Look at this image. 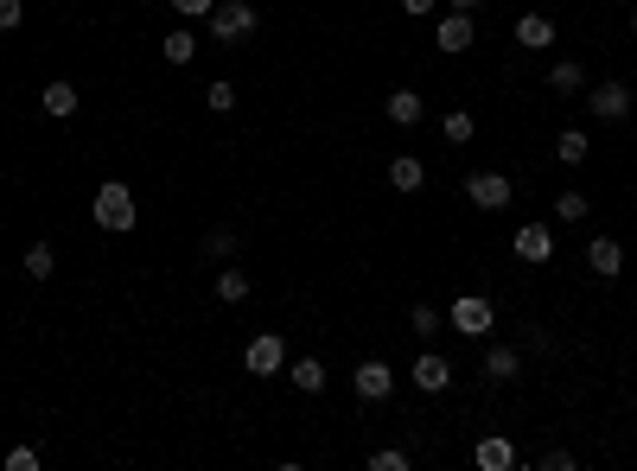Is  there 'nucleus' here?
<instances>
[{"instance_id":"obj_1","label":"nucleus","mask_w":637,"mask_h":471,"mask_svg":"<svg viewBox=\"0 0 637 471\" xmlns=\"http://www.w3.org/2000/svg\"><path fill=\"white\" fill-rule=\"evenodd\" d=\"M96 223L109 236H128V230H141V204H134V191H128V179H102L96 185Z\"/></svg>"},{"instance_id":"obj_2","label":"nucleus","mask_w":637,"mask_h":471,"mask_svg":"<svg viewBox=\"0 0 637 471\" xmlns=\"http://www.w3.org/2000/svg\"><path fill=\"white\" fill-rule=\"evenodd\" d=\"M204 26H211L217 45H243V39H255V26H262V20H255L249 0H223V7L204 13Z\"/></svg>"},{"instance_id":"obj_3","label":"nucleus","mask_w":637,"mask_h":471,"mask_svg":"<svg viewBox=\"0 0 637 471\" xmlns=\"http://www.w3.org/2000/svg\"><path fill=\"white\" fill-rule=\"evenodd\" d=\"M446 325H453L466 344H472V338H491V331H497V306L485 300V293H459L453 312H446Z\"/></svg>"},{"instance_id":"obj_4","label":"nucleus","mask_w":637,"mask_h":471,"mask_svg":"<svg viewBox=\"0 0 637 471\" xmlns=\"http://www.w3.org/2000/svg\"><path fill=\"white\" fill-rule=\"evenodd\" d=\"M243 370H249V376H281V370H287V344H281V331H262V338H249Z\"/></svg>"},{"instance_id":"obj_5","label":"nucleus","mask_w":637,"mask_h":471,"mask_svg":"<svg viewBox=\"0 0 637 471\" xmlns=\"http://www.w3.org/2000/svg\"><path fill=\"white\" fill-rule=\"evenodd\" d=\"M587 109H593V121H625V115H631V83H618V77L593 83V90H587Z\"/></svg>"},{"instance_id":"obj_6","label":"nucleus","mask_w":637,"mask_h":471,"mask_svg":"<svg viewBox=\"0 0 637 471\" xmlns=\"http://www.w3.org/2000/svg\"><path fill=\"white\" fill-rule=\"evenodd\" d=\"M466 198L478 204V211H504V204L516 198V185L504 179V172H466Z\"/></svg>"},{"instance_id":"obj_7","label":"nucleus","mask_w":637,"mask_h":471,"mask_svg":"<svg viewBox=\"0 0 637 471\" xmlns=\"http://www.w3.org/2000/svg\"><path fill=\"white\" fill-rule=\"evenodd\" d=\"M351 389H357V401H364V408H370V401H389L395 370H389L383 357H364V363H357V376H351Z\"/></svg>"},{"instance_id":"obj_8","label":"nucleus","mask_w":637,"mask_h":471,"mask_svg":"<svg viewBox=\"0 0 637 471\" xmlns=\"http://www.w3.org/2000/svg\"><path fill=\"white\" fill-rule=\"evenodd\" d=\"M408 382H415L421 395H446V389H453V363H446L440 351H421L415 370H408Z\"/></svg>"},{"instance_id":"obj_9","label":"nucleus","mask_w":637,"mask_h":471,"mask_svg":"<svg viewBox=\"0 0 637 471\" xmlns=\"http://www.w3.org/2000/svg\"><path fill=\"white\" fill-rule=\"evenodd\" d=\"M472 39H478V20H472V13H446V20L434 26V45L446 51V58H459V51H472Z\"/></svg>"},{"instance_id":"obj_10","label":"nucleus","mask_w":637,"mask_h":471,"mask_svg":"<svg viewBox=\"0 0 637 471\" xmlns=\"http://www.w3.org/2000/svg\"><path fill=\"white\" fill-rule=\"evenodd\" d=\"M548 255H555V230H548V223H523V230H516V261L542 268Z\"/></svg>"},{"instance_id":"obj_11","label":"nucleus","mask_w":637,"mask_h":471,"mask_svg":"<svg viewBox=\"0 0 637 471\" xmlns=\"http://www.w3.org/2000/svg\"><path fill=\"white\" fill-rule=\"evenodd\" d=\"M587 268L599 274V281H618V274H625V249H618L612 236H593L587 242Z\"/></svg>"},{"instance_id":"obj_12","label":"nucleus","mask_w":637,"mask_h":471,"mask_svg":"<svg viewBox=\"0 0 637 471\" xmlns=\"http://www.w3.org/2000/svg\"><path fill=\"white\" fill-rule=\"evenodd\" d=\"M472 465H478V471H510V465H516V446L504 440V433H491V440L472 446Z\"/></svg>"},{"instance_id":"obj_13","label":"nucleus","mask_w":637,"mask_h":471,"mask_svg":"<svg viewBox=\"0 0 637 471\" xmlns=\"http://www.w3.org/2000/svg\"><path fill=\"white\" fill-rule=\"evenodd\" d=\"M287 382H294L300 395H325V382H332V376H325L319 357H294V363H287Z\"/></svg>"},{"instance_id":"obj_14","label":"nucleus","mask_w":637,"mask_h":471,"mask_svg":"<svg viewBox=\"0 0 637 471\" xmlns=\"http://www.w3.org/2000/svg\"><path fill=\"white\" fill-rule=\"evenodd\" d=\"M516 370H523V351H516V344H491L485 351V382H516Z\"/></svg>"},{"instance_id":"obj_15","label":"nucleus","mask_w":637,"mask_h":471,"mask_svg":"<svg viewBox=\"0 0 637 471\" xmlns=\"http://www.w3.org/2000/svg\"><path fill=\"white\" fill-rule=\"evenodd\" d=\"M516 45H523V51H548V45H555V20L523 13V20H516Z\"/></svg>"},{"instance_id":"obj_16","label":"nucleus","mask_w":637,"mask_h":471,"mask_svg":"<svg viewBox=\"0 0 637 471\" xmlns=\"http://www.w3.org/2000/svg\"><path fill=\"white\" fill-rule=\"evenodd\" d=\"M77 102H83V96H77V83H64V77H58V83H45V115H51V121H71V115H77Z\"/></svg>"},{"instance_id":"obj_17","label":"nucleus","mask_w":637,"mask_h":471,"mask_svg":"<svg viewBox=\"0 0 637 471\" xmlns=\"http://www.w3.org/2000/svg\"><path fill=\"white\" fill-rule=\"evenodd\" d=\"M389 185L395 191H421L427 185V166L415 160V153H395V160H389Z\"/></svg>"},{"instance_id":"obj_18","label":"nucleus","mask_w":637,"mask_h":471,"mask_svg":"<svg viewBox=\"0 0 637 471\" xmlns=\"http://www.w3.org/2000/svg\"><path fill=\"white\" fill-rule=\"evenodd\" d=\"M20 274H26V281H51V274H58V249H51V242H32L26 261H20Z\"/></svg>"},{"instance_id":"obj_19","label":"nucleus","mask_w":637,"mask_h":471,"mask_svg":"<svg viewBox=\"0 0 637 471\" xmlns=\"http://www.w3.org/2000/svg\"><path fill=\"white\" fill-rule=\"evenodd\" d=\"M383 115H389V128H421V96L415 90H395Z\"/></svg>"},{"instance_id":"obj_20","label":"nucleus","mask_w":637,"mask_h":471,"mask_svg":"<svg viewBox=\"0 0 637 471\" xmlns=\"http://www.w3.org/2000/svg\"><path fill=\"white\" fill-rule=\"evenodd\" d=\"M548 90L555 96H574V90H587V71H580L574 58H561V64H548Z\"/></svg>"},{"instance_id":"obj_21","label":"nucleus","mask_w":637,"mask_h":471,"mask_svg":"<svg viewBox=\"0 0 637 471\" xmlns=\"http://www.w3.org/2000/svg\"><path fill=\"white\" fill-rule=\"evenodd\" d=\"M217 300H223V306H243V300H249V274H243V268H223V274H217Z\"/></svg>"},{"instance_id":"obj_22","label":"nucleus","mask_w":637,"mask_h":471,"mask_svg":"<svg viewBox=\"0 0 637 471\" xmlns=\"http://www.w3.org/2000/svg\"><path fill=\"white\" fill-rule=\"evenodd\" d=\"M555 153H561V166H580L593 153V141H587V128H567L561 141H555Z\"/></svg>"},{"instance_id":"obj_23","label":"nucleus","mask_w":637,"mask_h":471,"mask_svg":"<svg viewBox=\"0 0 637 471\" xmlns=\"http://www.w3.org/2000/svg\"><path fill=\"white\" fill-rule=\"evenodd\" d=\"M472 128H478V121H472L466 109H453V115H440V134H446V147H466V141H472Z\"/></svg>"},{"instance_id":"obj_24","label":"nucleus","mask_w":637,"mask_h":471,"mask_svg":"<svg viewBox=\"0 0 637 471\" xmlns=\"http://www.w3.org/2000/svg\"><path fill=\"white\" fill-rule=\"evenodd\" d=\"M192 51H198L192 26H172V32H166V64H192Z\"/></svg>"},{"instance_id":"obj_25","label":"nucleus","mask_w":637,"mask_h":471,"mask_svg":"<svg viewBox=\"0 0 637 471\" xmlns=\"http://www.w3.org/2000/svg\"><path fill=\"white\" fill-rule=\"evenodd\" d=\"M587 211H593V204H587V191H561V198H555V217H561V223H580Z\"/></svg>"},{"instance_id":"obj_26","label":"nucleus","mask_w":637,"mask_h":471,"mask_svg":"<svg viewBox=\"0 0 637 471\" xmlns=\"http://www.w3.org/2000/svg\"><path fill=\"white\" fill-rule=\"evenodd\" d=\"M204 109H211V115H230V109H236V83H223V77H217L211 90H204Z\"/></svg>"},{"instance_id":"obj_27","label":"nucleus","mask_w":637,"mask_h":471,"mask_svg":"<svg viewBox=\"0 0 637 471\" xmlns=\"http://www.w3.org/2000/svg\"><path fill=\"white\" fill-rule=\"evenodd\" d=\"M408 465H415V459H408L402 446H376L370 452V471H408Z\"/></svg>"},{"instance_id":"obj_28","label":"nucleus","mask_w":637,"mask_h":471,"mask_svg":"<svg viewBox=\"0 0 637 471\" xmlns=\"http://www.w3.org/2000/svg\"><path fill=\"white\" fill-rule=\"evenodd\" d=\"M408 325H415V338H434V331H446V319H440L434 306H415V312H408Z\"/></svg>"},{"instance_id":"obj_29","label":"nucleus","mask_w":637,"mask_h":471,"mask_svg":"<svg viewBox=\"0 0 637 471\" xmlns=\"http://www.w3.org/2000/svg\"><path fill=\"white\" fill-rule=\"evenodd\" d=\"M204 255H211V261H230V255H236V236H230V230H211V236H204Z\"/></svg>"},{"instance_id":"obj_30","label":"nucleus","mask_w":637,"mask_h":471,"mask_svg":"<svg viewBox=\"0 0 637 471\" xmlns=\"http://www.w3.org/2000/svg\"><path fill=\"white\" fill-rule=\"evenodd\" d=\"M166 7H172V13H179V20H204V13H211V7H217V0H166Z\"/></svg>"},{"instance_id":"obj_31","label":"nucleus","mask_w":637,"mask_h":471,"mask_svg":"<svg viewBox=\"0 0 637 471\" xmlns=\"http://www.w3.org/2000/svg\"><path fill=\"white\" fill-rule=\"evenodd\" d=\"M7 471H39V452H32V446H7Z\"/></svg>"},{"instance_id":"obj_32","label":"nucleus","mask_w":637,"mask_h":471,"mask_svg":"<svg viewBox=\"0 0 637 471\" xmlns=\"http://www.w3.org/2000/svg\"><path fill=\"white\" fill-rule=\"evenodd\" d=\"M26 20V0H0V32H13Z\"/></svg>"},{"instance_id":"obj_33","label":"nucleus","mask_w":637,"mask_h":471,"mask_svg":"<svg viewBox=\"0 0 637 471\" xmlns=\"http://www.w3.org/2000/svg\"><path fill=\"white\" fill-rule=\"evenodd\" d=\"M542 465H548V471H574V452L555 446V452H542Z\"/></svg>"},{"instance_id":"obj_34","label":"nucleus","mask_w":637,"mask_h":471,"mask_svg":"<svg viewBox=\"0 0 637 471\" xmlns=\"http://www.w3.org/2000/svg\"><path fill=\"white\" fill-rule=\"evenodd\" d=\"M434 7H440V0H402V13H408V20H427Z\"/></svg>"},{"instance_id":"obj_35","label":"nucleus","mask_w":637,"mask_h":471,"mask_svg":"<svg viewBox=\"0 0 637 471\" xmlns=\"http://www.w3.org/2000/svg\"><path fill=\"white\" fill-rule=\"evenodd\" d=\"M478 7H485V0H453V13H478Z\"/></svg>"},{"instance_id":"obj_36","label":"nucleus","mask_w":637,"mask_h":471,"mask_svg":"<svg viewBox=\"0 0 637 471\" xmlns=\"http://www.w3.org/2000/svg\"><path fill=\"white\" fill-rule=\"evenodd\" d=\"M631 39H637V13H631Z\"/></svg>"}]
</instances>
